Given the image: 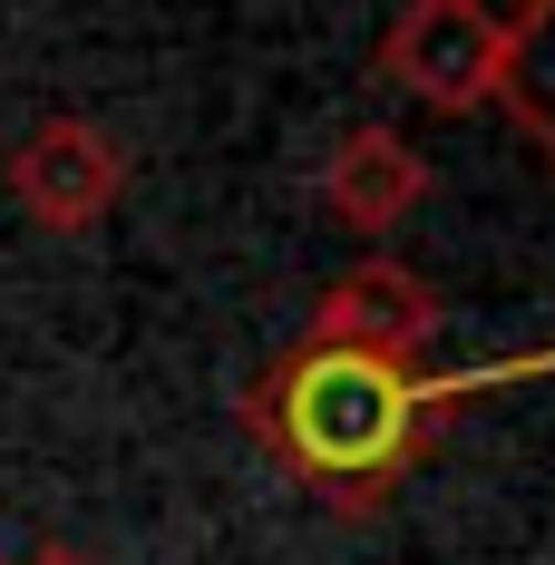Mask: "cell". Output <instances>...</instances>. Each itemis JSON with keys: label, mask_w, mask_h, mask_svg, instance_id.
Segmentation results:
<instances>
[{"label": "cell", "mask_w": 555, "mask_h": 565, "mask_svg": "<svg viewBox=\"0 0 555 565\" xmlns=\"http://www.w3.org/2000/svg\"><path fill=\"white\" fill-rule=\"evenodd\" d=\"M516 381H555L546 351H506V361H468V371H419V361H371V351H332V341H292L254 391L234 399V419L274 449V468L341 516H371L399 498V478L439 449L458 409Z\"/></svg>", "instance_id": "1"}, {"label": "cell", "mask_w": 555, "mask_h": 565, "mask_svg": "<svg viewBox=\"0 0 555 565\" xmlns=\"http://www.w3.org/2000/svg\"><path fill=\"white\" fill-rule=\"evenodd\" d=\"M536 10L546 0H526V10H488V0H409L399 20L381 30V68L399 98H419V108L439 117H478L506 98V78H516V58L536 40Z\"/></svg>", "instance_id": "2"}, {"label": "cell", "mask_w": 555, "mask_h": 565, "mask_svg": "<svg viewBox=\"0 0 555 565\" xmlns=\"http://www.w3.org/2000/svg\"><path fill=\"white\" fill-rule=\"evenodd\" d=\"M0 185H10V205L40 234H88V225H108L117 195H127V147H117L98 117L58 108V117H40V127L10 147Z\"/></svg>", "instance_id": "3"}, {"label": "cell", "mask_w": 555, "mask_h": 565, "mask_svg": "<svg viewBox=\"0 0 555 565\" xmlns=\"http://www.w3.org/2000/svg\"><path fill=\"white\" fill-rule=\"evenodd\" d=\"M439 282L419 274V264H399V254H361L351 274L322 282V302H312V332L302 341H332V351H371V361H419L429 341H439Z\"/></svg>", "instance_id": "4"}, {"label": "cell", "mask_w": 555, "mask_h": 565, "mask_svg": "<svg viewBox=\"0 0 555 565\" xmlns=\"http://www.w3.org/2000/svg\"><path fill=\"white\" fill-rule=\"evenodd\" d=\"M429 185H439V167H429L399 127H381V117L341 127L332 157H322V175H312L322 215L351 225V234H399V215H419V205H429Z\"/></svg>", "instance_id": "5"}, {"label": "cell", "mask_w": 555, "mask_h": 565, "mask_svg": "<svg viewBox=\"0 0 555 565\" xmlns=\"http://www.w3.org/2000/svg\"><path fill=\"white\" fill-rule=\"evenodd\" d=\"M498 108H516V127L546 147V167H555V0L536 10V40H526V58H516V78H506Z\"/></svg>", "instance_id": "6"}, {"label": "cell", "mask_w": 555, "mask_h": 565, "mask_svg": "<svg viewBox=\"0 0 555 565\" xmlns=\"http://www.w3.org/2000/svg\"><path fill=\"white\" fill-rule=\"evenodd\" d=\"M10 565H88L78 546H30V556H10Z\"/></svg>", "instance_id": "7"}, {"label": "cell", "mask_w": 555, "mask_h": 565, "mask_svg": "<svg viewBox=\"0 0 555 565\" xmlns=\"http://www.w3.org/2000/svg\"><path fill=\"white\" fill-rule=\"evenodd\" d=\"M0 565H10V556H0Z\"/></svg>", "instance_id": "8"}]
</instances>
